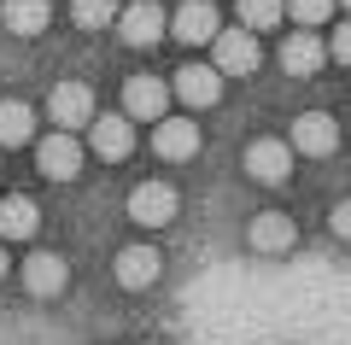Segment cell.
I'll list each match as a JSON object with an SVG mask.
<instances>
[{"mask_svg": "<svg viewBox=\"0 0 351 345\" xmlns=\"http://www.w3.org/2000/svg\"><path fill=\"white\" fill-rule=\"evenodd\" d=\"M82 141H76V129H53V135L36 141V170L47 176V182H76L82 176Z\"/></svg>", "mask_w": 351, "mask_h": 345, "instance_id": "1", "label": "cell"}, {"mask_svg": "<svg viewBox=\"0 0 351 345\" xmlns=\"http://www.w3.org/2000/svg\"><path fill=\"white\" fill-rule=\"evenodd\" d=\"M176 211H182V193L170 182L129 187V222H141V228H164V222H176Z\"/></svg>", "mask_w": 351, "mask_h": 345, "instance_id": "2", "label": "cell"}, {"mask_svg": "<svg viewBox=\"0 0 351 345\" xmlns=\"http://www.w3.org/2000/svg\"><path fill=\"white\" fill-rule=\"evenodd\" d=\"M88 152L106 164H123L135 152V117L129 111H112V117H94L88 123Z\"/></svg>", "mask_w": 351, "mask_h": 345, "instance_id": "3", "label": "cell"}, {"mask_svg": "<svg viewBox=\"0 0 351 345\" xmlns=\"http://www.w3.org/2000/svg\"><path fill=\"white\" fill-rule=\"evenodd\" d=\"M246 176L263 187H281L293 176V141H276V135H258L246 147Z\"/></svg>", "mask_w": 351, "mask_h": 345, "instance_id": "4", "label": "cell"}, {"mask_svg": "<svg viewBox=\"0 0 351 345\" xmlns=\"http://www.w3.org/2000/svg\"><path fill=\"white\" fill-rule=\"evenodd\" d=\"M170 36L182 41V47H211L217 36H223V18H217L211 0H182L170 18Z\"/></svg>", "mask_w": 351, "mask_h": 345, "instance_id": "5", "label": "cell"}, {"mask_svg": "<svg viewBox=\"0 0 351 345\" xmlns=\"http://www.w3.org/2000/svg\"><path fill=\"white\" fill-rule=\"evenodd\" d=\"M258 59H263V53H258V29H246V24L223 29V36L211 41V64L223 76H252V71H258Z\"/></svg>", "mask_w": 351, "mask_h": 345, "instance_id": "6", "label": "cell"}, {"mask_svg": "<svg viewBox=\"0 0 351 345\" xmlns=\"http://www.w3.org/2000/svg\"><path fill=\"white\" fill-rule=\"evenodd\" d=\"M112 275H117V287H123V293H147V287L164 275V258H158V246L135 240V246H123V252L112 258Z\"/></svg>", "mask_w": 351, "mask_h": 345, "instance_id": "7", "label": "cell"}, {"mask_svg": "<svg viewBox=\"0 0 351 345\" xmlns=\"http://www.w3.org/2000/svg\"><path fill=\"white\" fill-rule=\"evenodd\" d=\"M47 117H53V129H88L100 111H94V88L88 82H59L47 94Z\"/></svg>", "mask_w": 351, "mask_h": 345, "instance_id": "8", "label": "cell"}, {"mask_svg": "<svg viewBox=\"0 0 351 345\" xmlns=\"http://www.w3.org/2000/svg\"><path fill=\"white\" fill-rule=\"evenodd\" d=\"M117 36H123L129 47H158V41L170 36V18H164V6H152V0H135V6L117 12Z\"/></svg>", "mask_w": 351, "mask_h": 345, "instance_id": "9", "label": "cell"}, {"mask_svg": "<svg viewBox=\"0 0 351 345\" xmlns=\"http://www.w3.org/2000/svg\"><path fill=\"white\" fill-rule=\"evenodd\" d=\"M170 82H158V76H129L123 82V111L135 117V123H158V117H170Z\"/></svg>", "mask_w": 351, "mask_h": 345, "instance_id": "10", "label": "cell"}, {"mask_svg": "<svg viewBox=\"0 0 351 345\" xmlns=\"http://www.w3.org/2000/svg\"><path fill=\"white\" fill-rule=\"evenodd\" d=\"M334 147H339V123L328 111H299L293 117V152H304V158H334Z\"/></svg>", "mask_w": 351, "mask_h": 345, "instance_id": "11", "label": "cell"}, {"mask_svg": "<svg viewBox=\"0 0 351 345\" xmlns=\"http://www.w3.org/2000/svg\"><path fill=\"white\" fill-rule=\"evenodd\" d=\"M152 152H158L164 164H188L193 152H199V123H193V117H158V123H152Z\"/></svg>", "mask_w": 351, "mask_h": 345, "instance_id": "12", "label": "cell"}, {"mask_svg": "<svg viewBox=\"0 0 351 345\" xmlns=\"http://www.w3.org/2000/svg\"><path fill=\"white\" fill-rule=\"evenodd\" d=\"M71 287V263L59 252H29L24 258V293L29 298H59Z\"/></svg>", "mask_w": 351, "mask_h": 345, "instance_id": "13", "label": "cell"}, {"mask_svg": "<svg viewBox=\"0 0 351 345\" xmlns=\"http://www.w3.org/2000/svg\"><path fill=\"white\" fill-rule=\"evenodd\" d=\"M293 240H299V228H293V217H281V211H258V217L246 222V246L263 252V258L293 252Z\"/></svg>", "mask_w": 351, "mask_h": 345, "instance_id": "14", "label": "cell"}, {"mask_svg": "<svg viewBox=\"0 0 351 345\" xmlns=\"http://www.w3.org/2000/svg\"><path fill=\"white\" fill-rule=\"evenodd\" d=\"M170 88H176V99H182V106L205 111V106H217V99H223V71H217V64H182Z\"/></svg>", "mask_w": 351, "mask_h": 345, "instance_id": "15", "label": "cell"}, {"mask_svg": "<svg viewBox=\"0 0 351 345\" xmlns=\"http://www.w3.org/2000/svg\"><path fill=\"white\" fill-rule=\"evenodd\" d=\"M41 235V211L29 193H6L0 199V240H36Z\"/></svg>", "mask_w": 351, "mask_h": 345, "instance_id": "16", "label": "cell"}, {"mask_svg": "<svg viewBox=\"0 0 351 345\" xmlns=\"http://www.w3.org/2000/svg\"><path fill=\"white\" fill-rule=\"evenodd\" d=\"M322 59H328V47L316 41V29H299V36L281 41V71H287V76H316Z\"/></svg>", "mask_w": 351, "mask_h": 345, "instance_id": "17", "label": "cell"}, {"mask_svg": "<svg viewBox=\"0 0 351 345\" xmlns=\"http://www.w3.org/2000/svg\"><path fill=\"white\" fill-rule=\"evenodd\" d=\"M0 24L12 36H41L53 24V6L47 0H0Z\"/></svg>", "mask_w": 351, "mask_h": 345, "instance_id": "18", "label": "cell"}, {"mask_svg": "<svg viewBox=\"0 0 351 345\" xmlns=\"http://www.w3.org/2000/svg\"><path fill=\"white\" fill-rule=\"evenodd\" d=\"M29 141H36V106L0 99V147H29Z\"/></svg>", "mask_w": 351, "mask_h": 345, "instance_id": "19", "label": "cell"}, {"mask_svg": "<svg viewBox=\"0 0 351 345\" xmlns=\"http://www.w3.org/2000/svg\"><path fill=\"white\" fill-rule=\"evenodd\" d=\"M240 6V24L246 29H276L287 18V0H234Z\"/></svg>", "mask_w": 351, "mask_h": 345, "instance_id": "20", "label": "cell"}, {"mask_svg": "<svg viewBox=\"0 0 351 345\" xmlns=\"http://www.w3.org/2000/svg\"><path fill=\"white\" fill-rule=\"evenodd\" d=\"M117 12H123L117 0H71V18H76V29H106Z\"/></svg>", "mask_w": 351, "mask_h": 345, "instance_id": "21", "label": "cell"}, {"mask_svg": "<svg viewBox=\"0 0 351 345\" xmlns=\"http://www.w3.org/2000/svg\"><path fill=\"white\" fill-rule=\"evenodd\" d=\"M334 6H339V0H287V18H293V24H304V29H316V24L334 18Z\"/></svg>", "mask_w": 351, "mask_h": 345, "instance_id": "22", "label": "cell"}, {"mask_svg": "<svg viewBox=\"0 0 351 345\" xmlns=\"http://www.w3.org/2000/svg\"><path fill=\"white\" fill-rule=\"evenodd\" d=\"M328 228H334L339 240H351V199H339V205H334V217H328Z\"/></svg>", "mask_w": 351, "mask_h": 345, "instance_id": "23", "label": "cell"}, {"mask_svg": "<svg viewBox=\"0 0 351 345\" xmlns=\"http://www.w3.org/2000/svg\"><path fill=\"white\" fill-rule=\"evenodd\" d=\"M328 53H334L339 64H351V24H339V29H334V47H328Z\"/></svg>", "mask_w": 351, "mask_h": 345, "instance_id": "24", "label": "cell"}, {"mask_svg": "<svg viewBox=\"0 0 351 345\" xmlns=\"http://www.w3.org/2000/svg\"><path fill=\"white\" fill-rule=\"evenodd\" d=\"M12 275V252H6V240H0V281Z\"/></svg>", "mask_w": 351, "mask_h": 345, "instance_id": "25", "label": "cell"}, {"mask_svg": "<svg viewBox=\"0 0 351 345\" xmlns=\"http://www.w3.org/2000/svg\"><path fill=\"white\" fill-rule=\"evenodd\" d=\"M339 6H346V12H351V0H339Z\"/></svg>", "mask_w": 351, "mask_h": 345, "instance_id": "26", "label": "cell"}, {"mask_svg": "<svg viewBox=\"0 0 351 345\" xmlns=\"http://www.w3.org/2000/svg\"><path fill=\"white\" fill-rule=\"evenodd\" d=\"M0 152H6V147H0Z\"/></svg>", "mask_w": 351, "mask_h": 345, "instance_id": "27", "label": "cell"}, {"mask_svg": "<svg viewBox=\"0 0 351 345\" xmlns=\"http://www.w3.org/2000/svg\"><path fill=\"white\" fill-rule=\"evenodd\" d=\"M147 345H152V340H147Z\"/></svg>", "mask_w": 351, "mask_h": 345, "instance_id": "28", "label": "cell"}]
</instances>
